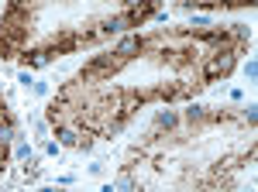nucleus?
<instances>
[{
    "label": "nucleus",
    "mask_w": 258,
    "mask_h": 192,
    "mask_svg": "<svg viewBox=\"0 0 258 192\" xmlns=\"http://www.w3.org/2000/svg\"><path fill=\"white\" fill-rule=\"evenodd\" d=\"M231 69H234V48H214L210 58H207V65H203V76L220 79V76H227Z\"/></svg>",
    "instance_id": "1"
},
{
    "label": "nucleus",
    "mask_w": 258,
    "mask_h": 192,
    "mask_svg": "<svg viewBox=\"0 0 258 192\" xmlns=\"http://www.w3.org/2000/svg\"><path fill=\"white\" fill-rule=\"evenodd\" d=\"M120 65H124V58H117L114 52L110 55H97L93 62H86L83 65V72H80V79H100V76H114Z\"/></svg>",
    "instance_id": "2"
},
{
    "label": "nucleus",
    "mask_w": 258,
    "mask_h": 192,
    "mask_svg": "<svg viewBox=\"0 0 258 192\" xmlns=\"http://www.w3.org/2000/svg\"><path fill=\"white\" fill-rule=\"evenodd\" d=\"M138 52H145V38H141V35H124V38L117 41V48H114V55L124 58V62L135 58Z\"/></svg>",
    "instance_id": "3"
},
{
    "label": "nucleus",
    "mask_w": 258,
    "mask_h": 192,
    "mask_svg": "<svg viewBox=\"0 0 258 192\" xmlns=\"http://www.w3.org/2000/svg\"><path fill=\"white\" fill-rule=\"evenodd\" d=\"M127 28H135L127 14H117V18H107L103 24H97L100 38H110V35H120V31H127Z\"/></svg>",
    "instance_id": "4"
},
{
    "label": "nucleus",
    "mask_w": 258,
    "mask_h": 192,
    "mask_svg": "<svg viewBox=\"0 0 258 192\" xmlns=\"http://www.w3.org/2000/svg\"><path fill=\"white\" fill-rule=\"evenodd\" d=\"M55 137H59V144H80V148H90V137H83L76 127H66V124H55Z\"/></svg>",
    "instance_id": "5"
},
{
    "label": "nucleus",
    "mask_w": 258,
    "mask_h": 192,
    "mask_svg": "<svg viewBox=\"0 0 258 192\" xmlns=\"http://www.w3.org/2000/svg\"><path fill=\"white\" fill-rule=\"evenodd\" d=\"M48 52H45V48H35V52H24V62H28V65H31V69H41V65H48Z\"/></svg>",
    "instance_id": "6"
},
{
    "label": "nucleus",
    "mask_w": 258,
    "mask_h": 192,
    "mask_svg": "<svg viewBox=\"0 0 258 192\" xmlns=\"http://www.w3.org/2000/svg\"><path fill=\"white\" fill-rule=\"evenodd\" d=\"M203 120H207V107L189 103V107H186V124H203Z\"/></svg>",
    "instance_id": "7"
},
{
    "label": "nucleus",
    "mask_w": 258,
    "mask_h": 192,
    "mask_svg": "<svg viewBox=\"0 0 258 192\" xmlns=\"http://www.w3.org/2000/svg\"><path fill=\"white\" fill-rule=\"evenodd\" d=\"M11 141H14V124L4 117V120H0V148H7Z\"/></svg>",
    "instance_id": "8"
},
{
    "label": "nucleus",
    "mask_w": 258,
    "mask_h": 192,
    "mask_svg": "<svg viewBox=\"0 0 258 192\" xmlns=\"http://www.w3.org/2000/svg\"><path fill=\"white\" fill-rule=\"evenodd\" d=\"M155 124H159V127H165V131H172V127L179 124V117L172 114V110H162V114L155 117Z\"/></svg>",
    "instance_id": "9"
},
{
    "label": "nucleus",
    "mask_w": 258,
    "mask_h": 192,
    "mask_svg": "<svg viewBox=\"0 0 258 192\" xmlns=\"http://www.w3.org/2000/svg\"><path fill=\"white\" fill-rule=\"evenodd\" d=\"M14 154H18L21 161H28V158H31V148H28V144H18V148H14Z\"/></svg>",
    "instance_id": "10"
}]
</instances>
